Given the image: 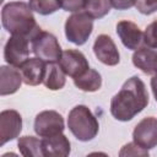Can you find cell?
<instances>
[{
    "mask_svg": "<svg viewBox=\"0 0 157 157\" xmlns=\"http://www.w3.org/2000/svg\"><path fill=\"white\" fill-rule=\"evenodd\" d=\"M117 34L123 45L130 50L139 49L144 43V33L139 26L128 20H123L117 23Z\"/></svg>",
    "mask_w": 157,
    "mask_h": 157,
    "instance_id": "cell-12",
    "label": "cell"
},
{
    "mask_svg": "<svg viewBox=\"0 0 157 157\" xmlns=\"http://www.w3.org/2000/svg\"><path fill=\"white\" fill-rule=\"evenodd\" d=\"M75 86L83 92H96L102 86V76L94 69H88L81 76L74 78Z\"/></svg>",
    "mask_w": 157,
    "mask_h": 157,
    "instance_id": "cell-18",
    "label": "cell"
},
{
    "mask_svg": "<svg viewBox=\"0 0 157 157\" xmlns=\"http://www.w3.org/2000/svg\"><path fill=\"white\" fill-rule=\"evenodd\" d=\"M144 44L151 49H157V20L151 22L144 31Z\"/></svg>",
    "mask_w": 157,
    "mask_h": 157,
    "instance_id": "cell-22",
    "label": "cell"
},
{
    "mask_svg": "<svg viewBox=\"0 0 157 157\" xmlns=\"http://www.w3.org/2000/svg\"><path fill=\"white\" fill-rule=\"evenodd\" d=\"M148 104V93L144 81L132 76L110 99V114L119 121H129Z\"/></svg>",
    "mask_w": 157,
    "mask_h": 157,
    "instance_id": "cell-1",
    "label": "cell"
},
{
    "mask_svg": "<svg viewBox=\"0 0 157 157\" xmlns=\"http://www.w3.org/2000/svg\"><path fill=\"white\" fill-rule=\"evenodd\" d=\"M151 88H152V93L155 96V99L157 102V75H155L151 78Z\"/></svg>",
    "mask_w": 157,
    "mask_h": 157,
    "instance_id": "cell-27",
    "label": "cell"
},
{
    "mask_svg": "<svg viewBox=\"0 0 157 157\" xmlns=\"http://www.w3.org/2000/svg\"><path fill=\"white\" fill-rule=\"evenodd\" d=\"M1 23L11 36H25L29 39L40 28L36 22L32 9L23 1H11L4 5Z\"/></svg>",
    "mask_w": 157,
    "mask_h": 157,
    "instance_id": "cell-2",
    "label": "cell"
},
{
    "mask_svg": "<svg viewBox=\"0 0 157 157\" xmlns=\"http://www.w3.org/2000/svg\"><path fill=\"white\" fill-rule=\"evenodd\" d=\"M23 82L21 71L12 65H2L0 67V94L7 96L18 91Z\"/></svg>",
    "mask_w": 157,
    "mask_h": 157,
    "instance_id": "cell-14",
    "label": "cell"
},
{
    "mask_svg": "<svg viewBox=\"0 0 157 157\" xmlns=\"http://www.w3.org/2000/svg\"><path fill=\"white\" fill-rule=\"evenodd\" d=\"M64 129V118L55 110H43L36 115L34 131L39 137H50L61 134Z\"/></svg>",
    "mask_w": 157,
    "mask_h": 157,
    "instance_id": "cell-7",
    "label": "cell"
},
{
    "mask_svg": "<svg viewBox=\"0 0 157 157\" xmlns=\"http://www.w3.org/2000/svg\"><path fill=\"white\" fill-rule=\"evenodd\" d=\"M22 130V117L15 109H6L0 113V145L18 137Z\"/></svg>",
    "mask_w": 157,
    "mask_h": 157,
    "instance_id": "cell-10",
    "label": "cell"
},
{
    "mask_svg": "<svg viewBox=\"0 0 157 157\" xmlns=\"http://www.w3.org/2000/svg\"><path fill=\"white\" fill-rule=\"evenodd\" d=\"M42 150L45 157H66L70 155L71 147L69 139L61 132L50 137H43Z\"/></svg>",
    "mask_w": 157,
    "mask_h": 157,
    "instance_id": "cell-15",
    "label": "cell"
},
{
    "mask_svg": "<svg viewBox=\"0 0 157 157\" xmlns=\"http://www.w3.org/2000/svg\"><path fill=\"white\" fill-rule=\"evenodd\" d=\"M28 5L32 9V11L43 16L52 15L60 9L58 0H29Z\"/></svg>",
    "mask_w": 157,
    "mask_h": 157,
    "instance_id": "cell-21",
    "label": "cell"
},
{
    "mask_svg": "<svg viewBox=\"0 0 157 157\" xmlns=\"http://www.w3.org/2000/svg\"><path fill=\"white\" fill-rule=\"evenodd\" d=\"M135 6L142 15H151L157 11V0H136Z\"/></svg>",
    "mask_w": 157,
    "mask_h": 157,
    "instance_id": "cell-24",
    "label": "cell"
},
{
    "mask_svg": "<svg viewBox=\"0 0 157 157\" xmlns=\"http://www.w3.org/2000/svg\"><path fill=\"white\" fill-rule=\"evenodd\" d=\"M135 144L145 150H151L157 146V118L147 117L139 121L132 131Z\"/></svg>",
    "mask_w": 157,
    "mask_h": 157,
    "instance_id": "cell-8",
    "label": "cell"
},
{
    "mask_svg": "<svg viewBox=\"0 0 157 157\" xmlns=\"http://www.w3.org/2000/svg\"><path fill=\"white\" fill-rule=\"evenodd\" d=\"M23 82L28 86H38L43 83L47 63L39 58H28L20 67Z\"/></svg>",
    "mask_w": 157,
    "mask_h": 157,
    "instance_id": "cell-13",
    "label": "cell"
},
{
    "mask_svg": "<svg viewBox=\"0 0 157 157\" xmlns=\"http://www.w3.org/2000/svg\"><path fill=\"white\" fill-rule=\"evenodd\" d=\"M119 156L120 157H124V156H148V150L142 148L141 146H139L137 144H135L132 141V142H129V144L123 146V148L119 152Z\"/></svg>",
    "mask_w": 157,
    "mask_h": 157,
    "instance_id": "cell-23",
    "label": "cell"
},
{
    "mask_svg": "<svg viewBox=\"0 0 157 157\" xmlns=\"http://www.w3.org/2000/svg\"><path fill=\"white\" fill-rule=\"evenodd\" d=\"M60 7L67 12H77L83 10L85 0H58Z\"/></svg>",
    "mask_w": 157,
    "mask_h": 157,
    "instance_id": "cell-25",
    "label": "cell"
},
{
    "mask_svg": "<svg viewBox=\"0 0 157 157\" xmlns=\"http://www.w3.org/2000/svg\"><path fill=\"white\" fill-rule=\"evenodd\" d=\"M32 53L45 63H58L61 58V47L56 37L47 31L39 28L31 38Z\"/></svg>",
    "mask_w": 157,
    "mask_h": 157,
    "instance_id": "cell-4",
    "label": "cell"
},
{
    "mask_svg": "<svg viewBox=\"0 0 157 157\" xmlns=\"http://www.w3.org/2000/svg\"><path fill=\"white\" fill-rule=\"evenodd\" d=\"M93 31V18L85 11L74 12L66 18L65 36L69 42L82 45L85 44Z\"/></svg>",
    "mask_w": 157,
    "mask_h": 157,
    "instance_id": "cell-5",
    "label": "cell"
},
{
    "mask_svg": "<svg viewBox=\"0 0 157 157\" xmlns=\"http://www.w3.org/2000/svg\"><path fill=\"white\" fill-rule=\"evenodd\" d=\"M31 39L25 36H11L4 48V59L9 65L20 67L29 56Z\"/></svg>",
    "mask_w": 157,
    "mask_h": 157,
    "instance_id": "cell-6",
    "label": "cell"
},
{
    "mask_svg": "<svg viewBox=\"0 0 157 157\" xmlns=\"http://www.w3.org/2000/svg\"><path fill=\"white\" fill-rule=\"evenodd\" d=\"M20 153L25 157H44L42 150V139L34 136H22L17 141Z\"/></svg>",
    "mask_w": 157,
    "mask_h": 157,
    "instance_id": "cell-19",
    "label": "cell"
},
{
    "mask_svg": "<svg viewBox=\"0 0 157 157\" xmlns=\"http://www.w3.org/2000/svg\"><path fill=\"white\" fill-rule=\"evenodd\" d=\"M110 0H85V12L92 18H102L110 11Z\"/></svg>",
    "mask_w": 157,
    "mask_h": 157,
    "instance_id": "cell-20",
    "label": "cell"
},
{
    "mask_svg": "<svg viewBox=\"0 0 157 157\" xmlns=\"http://www.w3.org/2000/svg\"><path fill=\"white\" fill-rule=\"evenodd\" d=\"M96 58L104 65L114 66L120 61V55L114 40L108 34H99L93 43Z\"/></svg>",
    "mask_w": 157,
    "mask_h": 157,
    "instance_id": "cell-11",
    "label": "cell"
},
{
    "mask_svg": "<svg viewBox=\"0 0 157 157\" xmlns=\"http://www.w3.org/2000/svg\"><path fill=\"white\" fill-rule=\"evenodd\" d=\"M66 82V74L58 63H47L43 85L52 91L61 90Z\"/></svg>",
    "mask_w": 157,
    "mask_h": 157,
    "instance_id": "cell-17",
    "label": "cell"
},
{
    "mask_svg": "<svg viewBox=\"0 0 157 157\" xmlns=\"http://www.w3.org/2000/svg\"><path fill=\"white\" fill-rule=\"evenodd\" d=\"M67 128L71 134L80 141H91L99 131V124L88 107L78 104L69 112Z\"/></svg>",
    "mask_w": 157,
    "mask_h": 157,
    "instance_id": "cell-3",
    "label": "cell"
},
{
    "mask_svg": "<svg viewBox=\"0 0 157 157\" xmlns=\"http://www.w3.org/2000/svg\"><path fill=\"white\" fill-rule=\"evenodd\" d=\"M58 64L66 74V76H70L72 78L81 76L90 69L88 60L86 59L83 53L76 49L64 50Z\"/></svg>",
    "mask_w": 157,
    "mask_h": 157,
    "instance_id": "cell-9",
    "label": "cell"
},
{
    "mask_svg": "<svg viewBox=\"0 0 157 157\" xmlns=\"http://www.w3.org/2000/svg\"><path fill=\"white\" fill-rule=\"evenodd\" d=\"M136 0H110V5L117 10H128L135 6Z\"/></svg>",
    "mask_w": 157,
    "mask_h": 157,
    "instance_id": "cell-26",
    "label": "cell"
},
{
    "mask_svg": "<svg viewBox=\"0 0 157 157\" xmlns=\"http://www.w3.org/2000/svg\"><path fill=\"white\" fill-rule=\"evenodd\" d=\"M132 64L146 75H157V52L148 47H140L132 55Z\"/></svg>",
    "mask_w": 157,
    "mask_h": 157,
    "instance_id": "cell-16",
    "label": "cell"
}]
</instances>
